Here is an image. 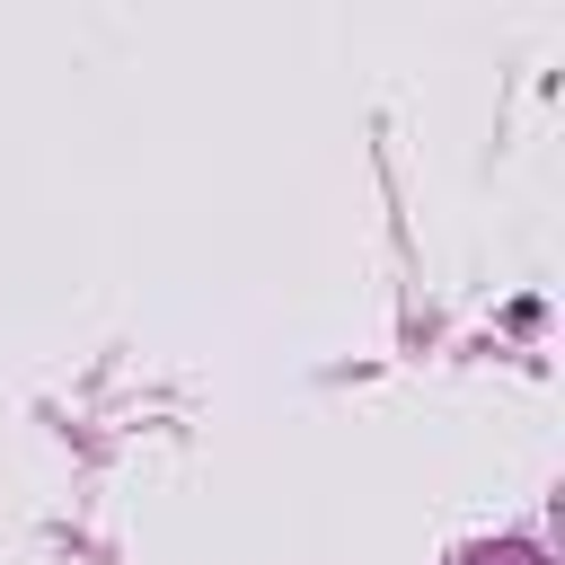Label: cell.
I'll return each instance as SVG.
<instances>
[{"label": "cell", "mask_w": 565, "mask_h": 565, "mask_svg": "<svg viewBox=\"0 0 565 565\" xmlns=\"http://www.w3.org/2000/svg\"><path fill=\"white\" fill-rule=\"evenodd\" d=\"M477 565H539V556H530V547H486Z\"/></svg>", "instance_id": "1"}]
</instances>
